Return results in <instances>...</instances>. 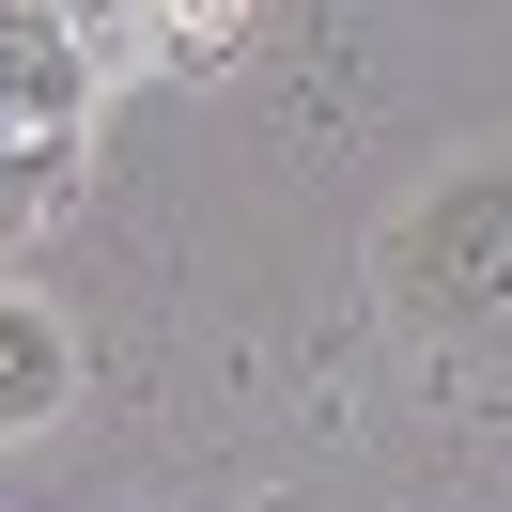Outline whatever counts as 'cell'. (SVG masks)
<instances>
[{
  "mask_svg": "<svg viewBox=\"0 0 512 512\" xmlns=\"http://www.w3.org/2000/svg\"><path fill=\"white\" fill-rule=\"evenodd\" d=\"M47 404H63V326L0 295V435H16V419H47Z\"/></svg>",
  "mask_w": 512,
  "mask_h": 512,
  "instance_id": "cell-1",
  "label": "cell"
},
{
  "mask_svg": "<svg viewBox=\"0 0 512 512\" xmlns=\"http://www.w3.org/2000/svg\"><path fill=\"white\" fill-rule=\"evenodd\" d=\"M156 16H171V47H233L249 32V0H156Z\"/></svg>",
  "mask_w": 512,
  "mask_h": 512,
  "instance_id": "cell-2",
  "label": "cell"
}]
</instances>
